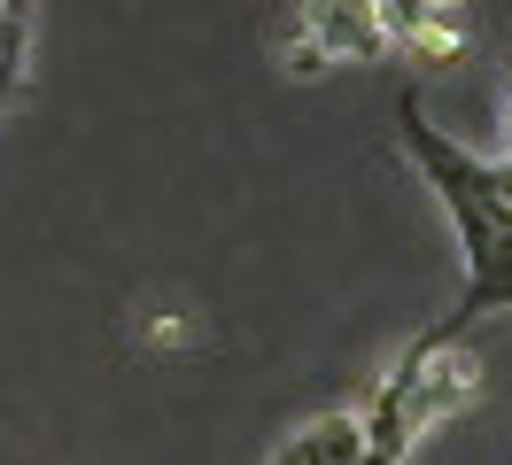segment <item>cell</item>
Instances as JSON below:
<instances>
[{"mask_svg": "<svg viewBox=\"0 0 512 465\" xmlns=\"http://www.w3.org/2000/svg\"><path fill=\"white\" fill-rule=\"evenodd\" d=\"M24 55H32V0H0V109L24 86Z\"/></svg>", "mask_w": 512, "mask_h": 465, "instance_id": "obj_5", "label": "cell"}, {"mask_svg": "<svg viewBox=\"0 0 512 465\" xmlns=\"http://www.w3.org/2000/svg\"><path fill=\"white\" fill-rule=\"evenodd\" d=\"M505 163H512V86H505Z\"/></svg>", "mask_w": 512, "mask_h": 465, "instance_id": "obj_6", "label": "cell"}, {"mask_svg": "<svg viewBox=\"0 0 512 465\" xmlns=\"http://www.w3.org/2000/svg\"><path fill=\"white\" fill-rule=\"evenodd\" d=\"M365 465H388V458H365Z\"/></svg>", "mask_w": 512, "mask_h": 465, "instance_id": "obj_8", "label": "cell"}, {"mask_svg": "<svg viewBox=\"0 0 512 465\" xmlns=\"http://www.w3.org/2000/svg\"><path fill=\"white\" fill-rule=\"evenodd\" d=\"M396 140L419 163V179L443 194L450 225H458V248H466V287L458 303L427 326V341H466L474 318H497L512 310V202L489 186V163L474 148H458L443 124H427L419 93H396Z\"/></svg>", "mask_w": 512, "mask_h": 465, "instance_id": "obj_1", "label": "cell"}, {"mask_svg": "<svg viewBox=\"0 0 512 465\" xmlns=\"http://www.w3.org/2000/svg\"><path fill=\"white\" fill-rule=\"evenodd\" d=\"M443 8H466V0H443Z\"/></svg>", "mask_w": 512, "mask_h": 465, "instance_id": "obj_7", "label": "cell"}, {"mask_svg": "<svg viewBox=\"0 0 512 465\" xmlns=\"http://www.w3.org/2000/svg\"><path fill=\"white\" fill-rule=\"evenodd\" d=\"M264 465H365V419L357 411H319L295 434H280V450Z\"/></svg>", "mask_w": 512, "mask_h": 465, "instance_id": "obj_4", "label": "cell"}, {"mask_svg": "<svg viewBox=\"0 0 512 465\" xmlns=\"http://www.w3.org/2000/svg\"><path fill=\"white\" fill-rule=\"evenodd\" d=\"M365 8H373V31H381L388 55L412 62L466 55V8H443V0H365Z\"/></svg>", "mask_w": 512, "mask_h": 465, "instance_id": "obj_3", "label": "cell"}, {"mask_svg": "<svg viewBox=\"0 0 512 465\" xmlns=\"http://www.w3.org/2000/svg\"><path fill=\"white\" fill-rule=\"evenodd\" d=\"M474 396H481V357L474 349H466V341H427L419 334L412 349L388 365L381 396L357 411V419H365V458L404 465L419 450V434L458 419Z\"/></svg>", "mask_w": 512, "mask_h": 465, "instance_id": "obj_2", "label": "cell"}]
</instances>
